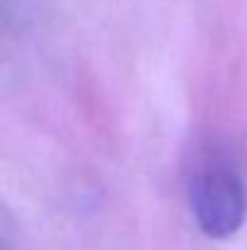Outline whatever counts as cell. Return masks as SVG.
Masks as SVG:
<instances>
[{"mask_svg": "<svg viewBox=\"0 0 247 250\" xmlns=\"http://www.w3.org/2000/svg\"><path fill=\"white\" fill-rule=\"evenodd\" d=\"M189 204L201 233L213 241H226L247 221L245 180L228 161L211 158L191 177Z\"/></svg>", "mask_w": 247, "mask_h": 250, "instance_id": "cell-1", "label": "cell"}]
</instances>
